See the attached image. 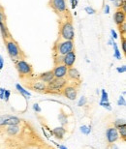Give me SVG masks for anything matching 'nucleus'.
I'll return each mask as SVG.
<instances>
[{"label":"nucleus","mask_w":126,"mask_h":149,"mask_svg":"<svg viewBox=\"0 0 126 149\" xmlns=\"http://www.w3.org/2000/svg\"><path fill=\"white\" fill-rule=\"evenodd\" d=\"M5 41V47L7 49V52L9 56L11 57L12 60H14L15 62L20 60V59H23V52L22 49L20 47L19 44L17 43L14 39H12V37L6 39Z\"/></svg>","instance_id":"f257e3e1"},{"label":"nucleus","mask_w":126,"mask_h":149,"mask_svg":"<svg viewBox=\"0 0 126 149\" xmlns=\"http://www.w3.org/2000/svg\"><path fill=\"white\" fill-rule=\"evenodd\" d=\"M59 38L61 40L74 41L75 30L74 25L71 20H64V22L60 23V26H59Z\"/></svg>","instance_id":"f03ea898"},{"label":"nucleus","mask_w":126,"mask_h":149,"mask_svg":"<svg viewBox=\"0 0 126 149\" xmlns=\"http://www.w3.org/2000/svg\"><path fill=\"white\" fill-rule=\"evenodd\" d=\"M69 83V80L66 77L63 79H56L55 77L49 84H47L46 93L50 94H61L63 88Z\"/></svg>","instance_id":"7ed1b4c3"},{"label":"nucleus","mask_w":126,"mask_h":149,"mask_svg":"<svg viewBox=\"0 0 126 149\" xmlns=\"http://www.w3.org/2000/svg\"><path fill=\"white\" fill-rule=\"evenodd\" d=\"M16 64V69L19 73L20 77L24 79V77H29L32 76L33 74V68L30 63H28L27 61L24 59H20L15 62Z\"/></svg>","instance_id":"20e7f679"},{"label":"nucleus","mask_w":126,"mask_h":149,"mask_svg":"<svg viewBox=\"0 0 126 149\" xmlns=\"http://www.w3.org/2000/svg\"><path fill=\"white\" fill-rule=\"evenodd\" d=\"M55 53L57 55L63 56V55L67 54V53L75 50L74 41H69V40L59 41L55 44Z\"/></svg>","instance_id":"39448f33"},{"label":"nucleus","mask_w":126,"mask_h":149,"mask_svg":"<svg viewBox=\"0 0 126 149\" xmlns=\"http://www.w3.org/2000/svg\"><path fill=\"white\" fill-rule=\"evenodd\" d=\"M50 6L57 15H65L68 13L66 0H50Z\"/></svg>","instance_id":"423d86ee"},{"label":"nucleus","mask_w":126,"mask_h":149,"mask_svg":"<svg viewBox=\"0 0 126 149\" xmlns=\"http://www.w3.org/2000/svg\"><path fill=\"white\" fill-rule=\"evenodd\" d=\"M22 123L20 118L13 115H1L0 116V126H10V125H20Z\"/></svg>","instance_id":"0eeeda50"},{"label":"nucleus","mask_w":126,"mask_h":149,"mask_svg":"<svg viewBox=\"0 0 126 149\" xmlns=\"http://www.w3.org/2000/svg\"><path fill=\"white\" fill-rule=\"evenodd\" d=\"M61 94L64 97L67 98V99L74 101L77 98V95H78V87L75 84H69L68 83V84L63 88Z\"/></svg>","instance_id":"6e6552de"},{"label":"nucleus","mask_w":126,"mask_h":149,"mask_svg":"<svg viewBox=\"0 0 126 149\" xmlns=\"http://www.w3.org/2000/svg\"><path fill=\"white\" fill-rule=\"evenodd\" d=\"M106 139L109 144H113L119 139L118 129L116 127H109L106 131Z\"/></svg>","instance_id":"1a4fd4ad"},{"label":"nucleus","mask_w":126,"mask_h":149,"mask_svg":"<svg viewBox=\"0 0 126 149\" xmlns=\"http://www.w3.org/2000/svg\"><path fill=\"white\" fill-rule=\"evenodd\" d=\"M29 88H30L31 90L39 92V93H46V91H47V84L37 77L36 79L32 80L31 82H29Z\"/></svg>","instance_id":"9d476101"},{"label":"nucleus","mask_w":126,"mask_h":149,"mask_svg":"<svg viewBox=\"0 0 126 149\" xmlns=\"http://www.w3.org/2000/svg\"><path fill=\"white\" fill-rule=\"evenodd\" d=\"M52 71L55 77H56V79H63V77H66V76H67L68 68L65 65L60 63V64H56Z\"/></svg>","instance_id":"9b49d317"},{"label":"nucleus","mask_w":126,"mask_h":149,"mask_svg":"<svg viewBox=\"0 0 126 149\" xmlns=\"http://www.w3.org/2000/svg\"><path fill=\"white\" fill-rule=\"evenodd\" d=\"M76 58H77L76 52H75V50H73V52L62 56V64L65 65L67 68L74 67L75 62H76Z\"/></svg>","instance_id":"f8f14e48"},{"label":"nucleus","mask_w":126,"mask_h":149,"mask_svg":"<svg viewBox=\"0 0 126 149\" xmlns=\"http://www.w3.org/2000/svg\"><path fill=\"white\" fill-rule=\"evenodd\" d=\"M66 79H67L68 80H72V81H80V73L79 72V70L75 67L68 68Z\"/></svg>","instance_id":"ddd939ff"},{"label":"nucleus","mask_w":126,"mask_h":149,"mask_svg":"<svg viewBox=\"0 0 126 149\" xmlns=\"http://www.w3.org/2000/svg\"><path fill=\"white\" fill-rule=\"evenodd\" d=\"M113 19L116 24L118 26V25H120L121 23L126 22V14L123 11H121L120 9H118V10L116 11V13L113 14Z\"/></svg>","instance_id":"4468645a"},{"label":"nucleus","mask_w":126,"mask_h":149,"mask_svg":"<svg viewBox=\"0 0 126 149\" xmlns=\"http://www.w3.org/2000/svg\"><path fill=\"white\" fill-rule=\"evenodd\" d=\"M38 79L40 80H42L43 82H45L46 84H49V83L55 79V76H53L52 71L50 70V71H47V72H44V73L40 74L38 77Z\"/></svg>","instance_id":"2eb2a0df"},{"label":"nucleus","mask_w":126,"mask_h":149,"mask_svg":"<svg viewBox=\"0 0 126 149\" xmlns=\"http://www.w3.org/2000/svg\"><path fill=\"white\" fill-rule=\"evenodd\" d=\"M66 132H67V131H66L65 128L63 127V126H60V127L55 128V129L52 131V136H55L56 139H63Z\"/></svg>","instance_id":"dca6fc26"},{"label":"nucleus","mask_w":126,"mask_h":149,"mask_svg":"<svg viewBox=\"0 0 126 149\" xmlns=\"http://www.w3.org/2000/svg\"><path fill=\"white\" fill-rule=\"evenodd\" d=\"M20 132V125H10V126H7V129H6V134L9 136H16L17 135H19Z\"/></svg>","instance_id":"f3484780"},{"label":"nucleus","mask_w":126,"mask_h":149,"mask_svg":"<svg viewBox=\"0 0 126 149\" xmlns=\"http://www.w3.org/2000/svg\"><path fill=\"white\" fill-rule=\"evenodd\" d=\"M0 32H1L2 38L6 40V39L10 38V33L8 31L7 25H6V22H0Z\"/></svg>","instance_id":"a211bd4d"},{"label":"nucleus","mask_w":126,"mask_h":149,"mask_svg":"<svg viewBox=\"0 0 126 149\" xmlns=\"http://www.w3.org/2000/svg\"><path fill=\"white\" fill-rule=\"evenodd\" d=\"M16 89L18 90V92H19V93L22 94L23 97L26 98V99H27V98H30L31 97V93H30V92H29L28 90H26L25 88H23L22 86L20 84V83H17V84H16Z\"/></svg>","instance_id":"6ab92c4d"},{"label":"nucleus","mask_w":126,"mask_h":149,"mask_svg":"<svg viewBox=\"0 0 126 149\" xmlns=\"http://www.w3.org/2000/svg\"><path fill=\"white\" fill-rule=\"evenodd\" d=\"M112 46L113 47V57H115L116 59H118V60H120V59L122 58V56H121L120 50H119V49H118V44H116V42L113 41V44H112Z\"/></svg>","instance_id":"aec40b11"},{"label":"nucleus","mask_w":126,"mask_h":149,"mask_svg":"<svg viewBox=\"0 0 126 149\" xmlns=\"http://www.w3.org/2000/svg\"><path fill=\"white\" fill-rule=\"evenodd\" d=\"M118 132L119 135V139H122L123 141L126 139V124L118 128Z\"/></svg>","instance_id":"412c9836"},{"label":"nucleus","mask_w":126,"mask_h":149,"mask_svg":"<svg viewBox=\"0 0 126 149\" xmlns=\"http://www.w3.org/2000/svg\"><path fill=\"white\" fill-rule=\"evenodd\" d=\"M58 120L60 121V123H61V126H66V125L68 124V118H67V115L65 114L64 112L61 111L60 113H59V115H58Z\"/></svg>","instance_id":"4be33fe9"},{"label":"nucleus","mask_w":126,"mask_h":149,"mask_svg":"<svg viewBox=\"0 0 126 149\" xmlns=\"http://www.w3.org/2000/svg\"><path fill=\"white\" fill-rule=\"evenodd\" d=\"M80 132L83 134V135L88 136L91 132V126H88V125H83V126H80Z\"/></svg>","instance_id":"5701e85b"},{"label":"nucleus","mask_w":126,"mask_h":149,"mask_svg":"<svg viewBox=\"0 0 126 149\" xmlns=\"http://www.w3.org/2000/svg\"><path fill=\"white\" fill-rule=\"evenodd\" d=\"M100 102H109V94L105 89L101 90V101Z\"/></svg>","instance_id":"b1692460"},{"label":"nucleus","mask_w":126,"mask_h":149,"mask_svg":"<svg viewBox=\"0 0 126 149\" xmlns=\"http://www.w3.org/2000/svg\"><path fill=\"white\" fill-rule=\"evenodd\" d=\"M126 122H125V119H116V120L113 122V127H116L118 129V127L122 126V125H125Z\"/></svg>","instance_id":"393cba45"},{"label":"nucleus","mask_w":126,"mask_h":149,"mask_svg":"<svg viewBox=\"0 0 126 149\" xmlns=\"http://www.w3.org/2000/svg\"><path fill=\"white\" fill-rule=\"evenodd\" d=\"M85 13L88 15H90V16H92V15H95L96 14V10L94 8H92L91 6H88V7L85 8Z\"/></svg>","instance_id":"a878e982"},{"label":"nucleus","mask_w":126,"mask_h":149,"mask_svg":"<svg viewBox=\"0 0 126 149\" xmlns=\"http://www.w3.org/2000/svg\"><path fill=\"white\" fill-rule=\"evenodd\" d=\"M99 105H100L102 108L108 109V111H112V106H111L110 102H100Z\"/></svg>","instance_id":"bb28decb"},{"label":"nucleus","mask_w":126,"mask_h":149,"mask_svg":"<svg viewBox=\"0 0 126 149\" xmlns=\"http://www.w3.org/2000/svg\"><path fill=\"white\" fill-rule=\"evenodd\" d=\"M118 29H119V32L121 33V35H125L126 33V22H123V23H121L120 25H118Z\"/></svg>","instance_id":"cd10ccee"},{"label":"nucleus","mask_w":126,"mask_h":149,"mask_svg":"<svg viewBox=\"0 0 126 149\" xmlns=\"http://www.w3.org/2000/svg\"><path fill=\"white\" fill-rule=\"evenodd\" d=\"M124 2H125V0H113V3L115 4V6L118 9H120Z\"/></svg>","instance_id":"c85d7f7f"},{"label":"nucleus","mask_w":126,"mask_h":149,"mask_svg":"<svg viewBox=\"0 0 126 149\" xmlns=\"http://www.w3.org/2000/svg\"><path fill=\"white\" fill-rule=\"evenodd\" d=\"M86 102H88V100H86V98H85V96L80 97V100H79V102H78V106H79V107H83V106H85V105H86Z\"/></svg>","instance_id":"c756f323"},{"label":"nucleus","mask_w":126,"mask_h":149,"mask_svg":"<svg viewBox=\"0 0 126 149\" xmlns=\"http://www.w3.org/2000/svg\"><path fill=\"white\" fill-rule=\"evenodd\" d=\"M125 105H126V101H125L124 96H120V97L118 98V106L124 107Z\"/></svg>","instance_id":"7c9ffc66"},{"label":"nucleus","mask_w":126,"mask_h":149,"mask_svg":"<svg viewBox=\"0 0 126 149\" xmlns=\"http://www.w3.org/2000/svg\"><path fill=\"white\" fill-rule=\"evenodd\" d=\"M116 72L118 74H124L126 72V66L125 65H122V66H119L116 68Z\"/></svg>","instance_id":"2f4dec72"},{"label":"nucleus","mask_w":126,"mask_h":149,"mask_svg":"<svg viewBox=\"0 0 126 149\" xmlns=\"http://www.w3.org/2000/svg\"><path fill=\"white\" fill-rule=\"evenodd\" d=\"M70 4H71V8L75 10L78 7V4H79V0H70Z\"/></svg>","instance_id":"473e14b6"},{"label":"nucleus","mask_w":126,"mask_h":149,"mask_svg":"<svg viewBox=\"0 0 126 149\" xmlns=\"http://www.w3.org/2000/svg\"><path fill=\"white\" fill-rule=\"evenodd\" d=\"M10 96H11L10 90H5V93H4V100H5V102H9Z\"/></svg>","instance_id":"72a5a7b5"},{"label":"nucleus","mask_w":126,"mask_h":149,"mask_svg":"<svg viewBox=\"0 0 126 149\" xmlns=\"http://www.w3.org/2000/svg\"><path fill=\"white\" fill-rule=\"evenodd\" d=\"M111 38H112L113 40H116V39L118 38V33H116V30H113V29H111Z\"/></svg>","instance_id":"f704fd0d"},{"label":"nucleus","mask_w":126,"mask_h":149,"mask_svg":"<svg viewBox=\"0 0 126 149\" xmlns=\"http://www.w3.org/2000/svg\"><path fill=\"white\" fill-rule=\"evenodd\" d=\"M121 47H122V52L125 53L126 52V41H125L124 36L122 37V40H121Z\"/></svg>","instance_id":"c9c22d12"},{"label":"nucleus","mask_w":126,"mask_h":149,"mask_svg":"<svg viewBox=\"0 0 126 149\" xmlns=\"http://www.w3.org/2000/svg\"><path fill=\"white\" fill-rule=\"evenodd\" d=\"M0 22H6V17L4 15V11H0Z\"/></svg>","instance_id":"e433bc0d"},{"label":"nucleus","mask_w":126,"mask_h":149,"mask_svg":"<svg viewBox=\"0 0 126 149\" xmlns=\"http://www.w3.org/2000/svg\"><path fill=\"white\" fill-rule=\"evenodd\" d=\"M33 109H34V111H36V112H41L42 111L40 106H39L38 104H34V105H33Z\"/></svg>","instance_id":"4c0bfd02"},{"label":"nucleus","mask_w":126,"mask_h":149,"mask_svg":"<svg viewBox=\"0 0 126 149\" xmlns=\"http://www.w3.org/2000/svg\"><path fill=\"white\" fill-rule=\"evenodd\" d=\"M110 12H111V7H110V5H108L106 4L105 5V7H104V14H110Z\"/></svg>","instance_id":"58836bf2"},{"label":"nucleus","mask_w":126,"mask_h":149,"mask_svg":"<svg viewBox=\"0 0 126 149\" xmlns=\"http://www.w3.org/2000/svg\"><path fill=\"white\" fill-rule=\"evenodd\" d=\"M3 67H4V58H3V56L0 54V71L3 69Z\"/></svg>","instance_id":"ea45409f"},{"label":"nucleus","mask_w":126,"mask_h":149,"mask_svg":"<svg viewBox=\"0 0 126 149\" xmlns=\"http://www.w3.org/2000/svg\"><path fill=\"white\" fill-rule=\"evenodd\" d=\"M53 143H55L56 146H57L59 149H68L66 146H64V145H62V144H58V143H56V142H53Z\"/></svg>","instance_id":"a19ab883"},{"label":"nucleus","mask_w":126,"mask_h":149,"mask_svg":"<svg viewBox=\"0 0 126 149\" xmlns=\"http://www.w3.org/2000/svg\"><path fill=\"white\" fill-rule=\"evenodd\" d=\"M6 89L5 88H3V87H0V93H4Z\"/></svg>","instance_id":"79ce46f5"},{"label":"nucleus","mask_w":126,"mask_h":149,"mask_svg":"<svg viewBox=\"0 0 126 149\" xmlns=\"http://www.w3.org/2000/svg\"><path fill=\"white\" fill-rule=\"evenodd\" d=\"M0 11H3V7H2V6H0Z\"/></svg>","instance_id":"37998d69"},{"label":"nucleus","mask_w":126,"mask_h":149,"mask_svg":"<svg viewBox=\"0 0 126 149\" xmlns=\"http://www.w3.org/2000/svg\"><path fill=\"white\" fill-rule=\"evenodd\" d=\"M110 1H112V2H113V0H110Z\"/></svg>","instance_id":"c03bdc74"}]
</instances>
